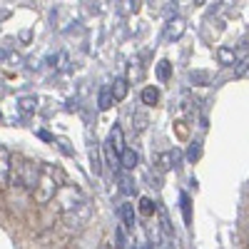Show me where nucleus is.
Listing matches in <instances>:
<instances>
[{
  "mask_svg": "<svg viewBox=\"0 0 249 249\" xmlns=\"http://www.w3.org/2000/svg\"><path fill=\"white\" fill-rule=\"evenodd\" d=\"M55 175H57V177H62V175H60V170H53L50 164H45L43 172H40L37 187L33 190V195H35V202H37V204H48V202H53V199H55V195H57V190H60V182H55Z\"/></svg>",
  "mask_w": 249,
  "mask_h": 249,
  "instance_id": "obj_1",
  "label": "nucleus"
},
{
  "mask_svg": "<svg viewBox=\"0 0 249 249\" xmlns=\"http://www.w3.org/2000/svg\"><path fill=\"white\" fill-rule=\"evenodd\" d=\"M53 202H55V204H60V212L65 214V212L75 210V207H77L80 202H85V197H82V192L77 190V187L60 184V190H57V195H55V199H53Z\"/></svg>",
  "mask_w": 249,
  "mask_h": 249,
  "instance_id": "obj_2",
  "label": "nucleus"
},
{
  "mask_svg": "<svg viewBox=\"0 0 249 249\" xmlns=\"http://www.w3.org/2000/svg\"><path fill=\"white\" fill-rule=\"evenodd\" d=\"M90 217H92V207H90V202L85 199V202H80L75 210H70V212L62 214V222H65L68 230H80V227H85V224L90 222Z\"/></svg>",
  "mask_w": 249,
  "mask_h": 249,
  "instance_id": "obj_3",
  "label": "nucleus"
},
{
  "mask_svg": "<svg viewBox=\"0 0 249 249\" xmlns=\"http://www.w3.org/2000/svg\"><path fill=\"white\" fill-rule=\"evenodd\" d=\"M18 184H23L25 190H35L37 187V179H40V172L33 162H25V164H20V175L15 177Z\"/></svg>",
  "mask_w": 249,
  "mask_h": 249,
  "instance_id": "obj_4",
  "label": "nucleus"
},
{
  "mask_svg": "<svg viewBox=\"0 0 249 249\" xmlns=\"http://www.w3.org/2000/svg\"><path fill=\"white\" fill-rule=\"evenodd\" d=\"M13 175V155L5 144H0V187H5Z\"/></svg>",
  "mask_w": 249,
  "mask_h": 249,
  "instance_id": "obj_5",
  "label": "nucleus"
},
{
  "mask_svg": "<svg viewBox=\"0 0 249 249\" xmlns=\"http://www.w3.org/2000/svg\"><path fill=\"white\" fill-rule=\"evenodd\" d=\"M117 162L122 164V170H124V172H132V170L137 167V162H140V157H137V152H135L132 147H124V150L120 152Z\"/></svg>",
  "mask_w": 249,
  "mask_h": 249,
  "instance_id": "obj_6",
  "label": "nucleus"
},
{
  "mask_svg": "<svg viewBox=\"0 0 249 249\" xmlns=\"http://www.w3.org/2000/svg\"><path fill=\"white\" fill-rule=\"evenodd\" d=\"M117 214H120L122 224L127 227V230H135V204H130V202H124V204H120V210H117Z\"/></svg>",
  "mask_w": 249,
  "mask_h": 249,
  "instance_id": "obj_7",
  "label": "nucleus"
},
{
  "mask_svg": "<svg viewBox=\"0 0 249 249\" xmlns=\"http://www.w3.org/2000/svg\"><path fill=\"white\" fill-rule=\"evenodd\" d=\"M110 150H112V157L117 160L120 157V152L124 150V144H122V130L117 127V124H115V127H112V132H110Z\"/></svg>",
  "mask_w": 249,
  "mask_h": 249,
  "instance_id": "obj_8",
  "label": "nucleus"
},
{
  "mask_svg": "<svg viewBox=\"0 0 249 249\" xmlns=\"http://www.w3.org/2000/svg\"><path fill=\"white\" fill-rule=\"evenodd\" d=\"M127 90H130L127 80L117 77V80H115V85L110 88V92H112V100H124V97H127Z\"/></svg>",
  "mask_w": 249,
  "mask_h": 249,
  "instance_id": "obj_9",
  "label": "nucleus"
},
{
  "mask_svg": "<svg viewBox=\"0 0 249 249\" xmlns=\"http://www.w3.org/2000/svg\"><path fill=\"white\" fill-rule=\"evenodd\" d=\"M112 105H115V100H112L110 88H102V90H100V97H97V107H100V110H110Z\"/></svg>",
  "mask_w": 249,
  "mask_h": 249,
  "instance_id": "obj_10",
  "label": "nucleus"
},
{
  "mask_svg": "<svg viewBox=\"0 0 249 249\" xmlns=\"http://www.w3.org/2000/svg\"><path fill=\"white\" fill-rule=\"evenodd\" d=\"M182 33H184V23L177 18V20H172V23L167 25V33H164V37H167V40H175V37H179Z\"/></svg>",
  "mask_w": 249,
  "mask_h": 249,
  "instance_id": "obj_11",
  "label": "nucleus"
},
{
  "mask_svg": "<svg viewBox=\"0 0 249 249\" xmlns=\"http://www.w3.org/2000/svg\"><path fill=\"white\" fill-rule=\"evenodd\" d=\"M157 100H160L157 88H144L142 90V102H144V105H157Z\"/></svg>",
  "mask_w": 249,
  "mask_h": 249,
  "instance_id": "obj_12",
  "label": "nucleus"
},
{
  "mask_svg": "<svg viewBox=\"0 0 249 249\" xmlns=\"http://www.w3.org/2000/svg\"><path fill=\"white\" fill-rule=\"evenodd\" d=\"M140 212H142L144 217L155 214V204H152V199H150V197H142V199H140Z\"/></svg>",
  "mask_w": 249,
  "mask_h": 249,
  "instance_id": "obj_13",
  "label": "nucleus"
},
{
  "mask_svg": "<svg viewBox=\"0 0 249 249\" xmlns=\"http://www.w3.org/2000/svg\"><path fill=\"white\" fill-rule=\"evenodd\" d=\"M157 77H160L162 82L170 80V62H167V60H162L160 65H157Z\"/></svg>",
  "mask_w": 249,
  "mask_h": 249,
  "instance_id": "obj_14",
  "label": "nucleus"
},
{
  "mask_svg": "<svg viewBox=\"0 0 249 249\" xmlns=\"http://www.w3.org/2000/svg\"><path fill=\"white\" fill-rule=\"evenodd\" d=\"M120 184H122V192H127V195L135 192V184H132V179H130L127 172H122V175H120Z\"/></svg>",
  "mask_w": 249,
  "mask_h": 249,
  "instance_id": "obj_15",
  "label": "nucleus"
},
{
  "mask_svg": "<svg viewBox=\"0 0 249 249\" xmlns=\"http://www.w3.org/2000/svg\"><path fill=\"white\" fill-rule=\"evenodd\" d=\"M219 60L222 65H234V53L230 48H219Z\"/></svg>",
  "mask_w": 249,
  "mask_h": 249,
  "instance_id": "obj_16",
  "label": "nucleus"
},
{
  "mask_svg": "<svg viewBox=\"0 0 249 249\" xmlns=\"http://www.w3.org/2000/svg\"><path fill=\"white\" fill-rule=\"evenodd\" d=\"M179 202H182V214H184V222L190 224V219H192V214H190V197L182 195V197H179Z\"/></svg>",
  "mask_w": 249,
  "mask_h": 249,
  "instance_id": "obj_17",
  "label": "nucleus"
},
{
  "mask_svg": "<svg viewBox=\"0 0 249 249\" xmlns=\"http://www.w3.org/2000/svg\"><path fill=\"white\" fill-rule=\"evenodd\" d=\"M132 122L137 124V132H142L144 127H147V115H142V112H137V115L132 117Z\"/></svg>",
  "mask_w": 249,
  "mask_h": 249,
  "instance_id": "obj_18",
  "label": "nucleus"
},
{
  "mask_svg": "<svg viewBox=\"0 0 249 249\" xmlns=\"http://www.w3.org/2000/svg\"><path fill=\"white\" fill-rule=\"evenodd\" d=\"M157 162H160V167H162V170H170V167H172V155H170V152H164V155L157 157Z\"/></svg>",
  "mask_w": 249,
  "mask_h": 249,
  "instance_id": "obj_19",
  "label": "nucleus"
},
{
  "mask_svg": "<svg viewBox=\"0 0 249 249\" xmlns=\"http://www.w3.org/2000/svg\"><path fill=\"white\" fill-rule=\"evenodd\" d=\"M20 105H23V110H35V105H37V100L35 97H23V100H20Z\"/></svg>",
  "mask_w": 249,
  "mask_h": 249,
  "instance_id": "obj_20",
  "label": "nucleus"
},
{
  "mask_svg": "<svg viewBox=\"0 0 249 249\" xmlns=\"http://www.w3.org/2000/svg\"><path fill=\"white\" fill-rule=\"evenodd\" d=\"M117 249H127V239H124V230H117Z\"/></svg>",
  "mask_w": 249,
  "mask_h": 249,
  "instance_id": "obj_21",
  "label": "nucleus"
},
{
  "mask_svg": "<svg viewBox=\"0 0 249 249\" xmlns=\"http://www.w3.org/2000/svg\"><path fill=\"white\" fill-rule=\"evenodd\" d=\"M92 170H95V175H100V155H97V150H92Z\"/></svg>",
  "mask_w": 249,
  "mask_h": 249,
  "instance_id": "obj_22",
  "label": "nucleus"
},
{
  "mask_svg": "<svg viewBox=\"0 0 249 249\" xmlns=\"http://www.w3.org/2000/svg\"><path fill=\"white\" fill-rule=\"evenodd\" d=\"M197 157H199V142H195L190 147V160H197Z\"/></svg>",
  "mask_w": 249,
  "mask_h": 249,
  "instance_id": "obj_23",
  "label": "nucleus"
},
{
  "mask_svg": "<svg viewBox=\"0 0 249 249\" xmlns=\"http://www.w3.org/2000/svg\"><path fill=\"white\" fill-rule=\"evenodd\" d=\"M247 70H249V57H247V60L242 62V65H239V68H237V75H244Z\"/></svg>",
  "mask_w": 249,
  "mask_h": 249,
  "instance_id": "obj_24",
  "label": "nucleus"
},
{
  "mask_svg": "<svg viewBox=\"0 0 249 249\" xmlns=\"http://www.w3.org/2000/svg\"><path fill=\"white\" fill-rule=\"evenodd\" d=\"M192 80H199V82H207V72H197V75H192Z\"/></svg>",
  "mask_w": 249,
  "mask_h": 249,
  "instance_id": "obj_25",
  "label": "nucleus"
},
{
  "mask_svg": "<svg viewBox=\"0 0 249 249\" xmlns=\"http://www.w3.org/2000/svg\"><path fill=\"white\" fill-rule=\"evenodd\" d=\"M135 249H152L150 244H140V247H135Z\"/></svg>",
  "mask_w": 249,
  "mask_h": 249,
  "instance_id": "obj_26",
  "label": "nucleus"
},
{
  "mask_svg": "<svg viewBox=\"0 0 249 249\" xmlns=\"http://www.w3.org/2000/svg\"><path fill=\"white\" fill-rule=\"evenodd\" d=\"M97 249H110V247H107V244H102V247H97Z\"/></svg>",
  "mask_w": 249,
  "mask_h": 249,
  "instance_id": "obj_27",
  "label": "nucleus"
},
{
  "mask_svg": "<svg viewBox=\"0 0 249 249\" xmlns=\"http://www.w3.org/2000/svg\"><path fill=\"white\" fill-rule=\"evenodd\" d=\"M247 249H249V244H247Z\"/></svg>",
  "mask_w": 249,
  "mask_h": 249,
  "instance_id": "obj_28",
  "label": "nucleus"
}]
</instances>
